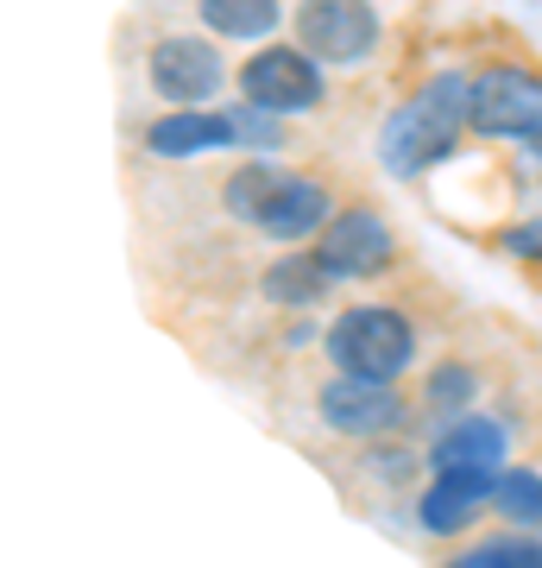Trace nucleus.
Listing matches in <instances>:
<instances>
[{
  "instance_id": "nucleus-5",
  "label": "nucleus",
  "mask_w": 542,
  "mask_h": 568,
  "mask_svg": "<svg viewBox=\"0 0 542 568\" xmlns=\"http://www.w3.org/2000/svg\"><path fill=\"white\" fill-rule=\"evenodd\" d=\"M241 89H246V102L265 108V114H303V108L321 102V63L303 44L297 51L290 44H265V51L246 58Z\"/></svg>"
},
{
  "instance_id": "nucleus-14",
  "label": "nucleus",
  "mask_w": 542,
  "mask_h": 568,
  "mask_svg": "<svg viewBox=\"0 0 542 568\" xmlns=\"http://www.w3.org/2000/svg\"><path fill=\"white\" fill-rule=\"evenodd\" d=\"M328 278H335V272H328L316 253H290V260H278L272 272H265V297L303 310V304H316L321 291H328Z\"/></svg>"
},
{
  "instance_id": "nucleus-2",
  "label": "nucleus",
  "mask_w": 542,
  "mask_h": 568,
  "mask_svg": "<svg viewBox=\"0 0 542 568\" xmlns=\"http://www.w3.org/2000/svg\"><path fill=\"white\" fill-rule=\"evenodd\" d=\"M227 215L246 227H259L272 241H303V234H321L335 222L328 215V190L303 171H278V164H241L227 178Z\"/></svg>"
},
{
  "instance_id": "nucleus-6",
  "label": "nucleus",
  "mask_w": 542,
  "mask_h": 568,
  "mask_svg": "<svg viewBox=\"0 0 542 568\" xmlns=\"http://www.w3.org/2000/svg\"><path fill=\"white\" fill-rule=\"evenodd\" d=\"M297 44L316 63H360L379 44V13L366 0H303Z\"/></svg>"
},
{
  "instance_id": "nucleus-10",
  "label": "nucleus",
  "mask_w": 542,
  "mask_h": 568,
  "mask_svg": "<svg viewBox=\"0 0 542 568\" xmlns=\"http://www.w3.org/2000/svg\"><path fill=\"white\" fill-rule=\"evenodd\" d=\"M492 493H499V474L492 467H442L429 480V493H422L417 518H422V530L448 537V530H461L480 506H492Z\"/></svg>"
},
{
  "instance_id": "nucleus-9",
  "label": "nucleus",
  "mask_w": 542,
  "mask_h": 568,
  "mask_svg": "<svg viewBox=\"0 0 542 568\" xmlns=\"http://www.w3.org/2000/svg\"><path fill=\"white\" fill-rule=\"evenodd\" d=\"M321 417L341 436H391L403 424V398L391 379H354V373H341L335 386H321Z\"/></svg>"
},
{
  "instance_id": "nucleus-16",
  "label": "nucleus",
  "mask_w": 542,
  "mask_h": 568,
  "mask_svg": "<svg viewBox=\"0 0 542 568\" xmlns=\"http://www.w3.org/2000/svg\"><path fill=\"white\" fill-rule=\"evenodd\" d=\"M492 506H499L511 525H542V474H530V467H518V474H499Z\"/></svg>"
},
{
  "instance_id": "nucleus-8",
  "label": "nucleus",
  "mask_w": 542,
  "mask_h": 568,
  "mask_svg": "<svg viewBox=\"0 0 542 568\" xmlns=\"http://www.w3.org/2000/svg\"><path fill=\"white\" fill-rule=\"evenodd\" d=\"M316 260L335 272V278H372L385 260H391V222L379 209H341L335 222L321 227Z\"/></svg>"
},
{
  "instance_id": "nucleus-15",
  "label": "nucleus",
  "mask_w": 542,
  "mask_h": 568,
  "mask_svg": "<svg viewBox=\"0 0 542 568\" xmlns=\"http://www.w3.org/2000/svg\"><path fill=\"white\" fill-rule=\"evenodd\" d=\"M448 568H542V537H485L461 549Z\"/></svg>"
},
{
  "instance_id": "nucleus-3",
  "label": "nucleus",
  "mask_w": 542,
  "mask_h": 568,
  "mask_svg": "<svg viewBox=\"0 0 542 568\" xmlns=\"http://www.w3.org/2000/svg\"><path fill=\"white\" fill-rule=\"evenodd\" d=\"M328 361L354 379H398L417 361V328L385 304H354L328 323Z\"/></svg>"
},
{
  "instance_id": "nucleus-4",
  "label": "nucleus",
  "mask_w": 542,
  "mask_h": 568,
  "mask_svg": "<svg viewBox=\"0 0 542 568\" xmlns=\"http://www.w3.org/2000/svg\"><path fill=\"white\" fill-rule=\"evenodd\" d=\"M473 133L542 145V82L530 70H480L473 77Z\"/></svg>"
},
{
  "instance_id": "nucleus-11",
  "label": "nucleus",
  "mask_w": 542,
  "mask_h": 568,
  "mask_svg": "<svg viewBox=\"0 0 542 568\" xmlns=\"http://www.w3.org/2000/svg\"><path fill=\"white\" fill-rule=\"evenodd\" d=\"M504 424H492V417H454V424L436 436V448H429V467L442 474V467H492L499 474L504 462Z\"/></svg>"
},
{
  "instance_id": "nucleus-12",
  "label": "nucleus",
  "mask_w": 542,
  "mask_h": 568,
  "mask_svg": "<svg viewBox=\"0 0 542 568\" xmlns=\"http://www.w3.org/2000/svg\"><path fill=\"white\" fill-rule=\"evenodd\" d=\"M208 145H234L222 114L177 108V114H164L158 126H145V152H152V159H190V152H208Z\"/></svg>"
},
{
  "instance_id": "nucleus-1",
  "label": "nucleus",
  "mask_w": 542,
  "mask_h": 568,
  "mask_svg": "<svg viewBox=\"0 0 542 568\" xmlns=\"http://www.w3.org/2000/svg\"><path fill=\"white\" fill-rule=\"evenodd\" d=\"M461 126H473V77L442 70L417 102H403L379 133V152L398 178H422L429 164H442L461 145Z\"/></svg>"
},
{
  "instance_id": "nucleus-13",
  "label": "nucleus",
  "mask_w": 542,
  "mask_h": 568,
  "mask_svg": "<svg viewBox=\"0 0 542 568\" xmlns=\"http://www.w3.org/2000/svg\"><path fill=\"white\" fill-rule=\"evenodd\" d=\"M196 13L208 32H222V39H265V32H278V0H196Z\"/></svg>"
},
{
  "instance_id": "nucleus-17",
  "label": "nucleus",
  "mask_w": 542,
  "mask_h": 568,
  "mask_svg": "<svg viewBox=\"0 0 542 568\" xmlns=\"http://www.w3.org/2000/svg\"><path fill=\"white\" fill-rule=\"evenodd\" d=\"M473 398V373L467 366H436L429 373V405L436 410H454V405H467Z\"/></svg>"
},
{
  "instance_id": "nucleus-7",
  "label": "nucleus",
  "mask_w": 542,
  "mask_h": 568,
  "mask_svg": "<svg viewBox=\"0 0 542 568\" xmlns=\"http://www.w3.org/2000/svg\"><path fill=\"white\" fill-rule=\"evenodd\" d=\"M152 89H158L164 102H177V108H202L215 89L227 82V63L222 51L208 39H164L152 44Z\"/></svg>"
},
{
  "instance_id": "nucleus-18",
  "label": "nucleus",
  "mask_w": 542,
  "mask_h": 568,
  "mask_svg": "<svg viewBox=\"0 0 542 568\" xmlns=\"http://www.w3.org/2000/svg\"><path fill=\"white\" fill-rule=\"evenodd\" d=\"M504 246H511V253L542 260V215H536V222H523V227H511V234H504Z\"/></svg>"
}]
</instances>
